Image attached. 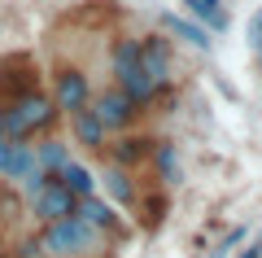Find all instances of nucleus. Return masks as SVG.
Returning a JSON list of instances; mask_svg holds the SVG:
<instances>
[{"label":"nucleus","mask_w":262,"mask_h":258,"mask_svg":"<svg viewBox=\"0 0 262 258\" xmlns=\"http://www.w3.org/2000/svg\"><path fill=\"white\" fill-rule=\"evenodd\" d=\"M57 105L53 96H44L39 88H27L22 96H13V101H5V136L13 140H31L35 131H48L57 123Z\"/></svg>","instance_id":"obj_1"},{"label":"nucleus","mask_w":262,"mask_h":258,"mask_svg":"<svg viewBox=\"0 0 262 258\" xmlns=\"http://www.w3.org/2000/svg\"><path fill=\"white\" fill-rule=\"evenodd\" d=\"M101 232L92 228L88 219L79 214H66V219L44 223V236H39V254H53V258H83L96 249Z\"/></svg>","instance_id":"obj_2"},{"label":"nucleus","mask_w":262,"mask_h":258,"mask_svg":"<svg viewBox=\"0 0 262 258\" xmlns=\"http://www.w3.org/2000/svg\"><path fill=\"white\" fill-rule=\"evenodd\" d=\"M88 110L96 114V123H101L105 131H122V127H131V123H136L140 105L131 101L122 88H110V92H101V96H88Z\"/></svg>","instance_id":"obj_3"},{"label":"nucleus","mask_w":262,"mask_h":258,"mask_svg":"<svg viewBox=\"0 0 262 258\" xmlns=\"http://www.w3.org/2000/svg\"><path fill=\"white\" fill-rule=\"evenodd\" d=\"M88 96H92V88H88V74L79 70V66H57L53 74V105L66 114H75L88 105Z\"/></svg>","instance_id":"obj_4"},{"label":"nucleus","mask_w":262,"mask_h":258,"mask_svg":"<svg viewBox=\"0 0 262 258\" xmlns=\"http://www.w3.org/2000/svg\"><path fill=\"white\" fill-rule=\"evenodd\" d=\"M31 202H35V219H39V223H53V219H66V214H75V202H79V197L70 193V188H61L57 180H48V184L39 188Z\"/></svg>","instance_id":"obj_5"},{"label":"nucleus","mask_w":262,"mask_h":258,"mask_svg":"<svg viewBox=\"0 0 262 258\" xmlns=\"http://www.w3.org/2000/svg\"><path fill=\"white\" fill-rule=\"evenodd\" d=\"M140 66L170 92V66H175V57H170V39L166 35H144L140 39Z\"/></svg>","instance_id":"obj_6"},{"label":"nucleus","mask_w":262,"mask_h":258,"mask_svg":"<svg viewBox=\"0 0 262 258\" xmlns=\"http://www.w3.org/2000/svg\"><path fill=\"white\" fill-rule=\"evenodd\" d=\"M153 145H158V140H149V136H122V140H105L101 153H110L114 166H127V171H136V166L149 162Z\"/></svg>","instance_id":"obj_7"},{"label":"nucleus","mask_w":262,"mask_h":258,"mask_svg":"<svg viewBox=\"0 0 262 258\" xmlns=\"http://www.w3.org/2000/svg\"><path fill=\"white\" fill-rule=\"evenodd\" d=\"M31 166H35V153H31L27 140L0 136V175H5V180H22Z\"/></svg>","instance_id":"obj_8"},{"label":"nucleus","mask_w":262,"mask_h":258,"mask_svg":"<svg viewBox=\"0 0 262 258\" xmlns=\"http://www.w3.org/2000/svg\"><path fill=\"white\" fill-rule=\"evenodd\" d=\"M75 214H79V219H88L96 232H114V228H118V210H114L105 197H96V193L79 197V202H75Z\"/></svg>","instance_id":"obj_9"},{"label":"nucleus","mask_w":262,"mask_h":258,"mask_svg":"<svg viewBox=\"0 0 262 258\" xmlns=\"http://www.w3.org/2000/svg\"><path fill=\"white\" fill-rule=\"evenodd\" d=\"M53 180H57L61 188H70L75 197H88V193H96V175L88 171L83 162H70V157H66V162L53 171Z\"/></svg>","instance_id":"obj_10"},{"label":"nucleus","mask_w":262,"mask_h":258,"mask_svg":"<svg viewBox=\"0 0 262 258\" xmlns=\"http://www.w3.org/2000/svg\"><path fill=\"white\" fill-rule=\"evenodd\" d=\"M70 123H75V136H79V145H88L92 153H101V149H105L110 131H105L101 123H96V114L88 110V105H83V110H75V114H70Z\"/></svg>","instance_id":"obj_11"},{"label":"nucleus","mask_w":262,"mask_h":258,"mask_svg":"<svg viewBox=\"0 0 262 258\" xmlns=\"http://www.w3.org/2000/svg\"><path fill=\"white\" fill-rule=\"evenodd\" d=\"M110 66H114V74H118V83H122L131 70H136V66H140V39L122 35L118 44H114V57H110Z\"/></svg>","instance_id":"obj_12"},{"label":"nucleus","mask_w":262,"mask_h":258,"mask_svg":"<svg viewBox=\"0 0 262 258\" xmlns=\"http://www.w3.org/2000/svg\"><path fill=\"white\" fill-rule=\"evenodd\" d=\"M31 153H35V166L57 171V166L70 157V145H66V140H57V136H48V140H39V145H31Z\"/></svg>","instance_id":"obj_13"},{"label":"nucleus","mask_w":262,"mask_h":258,"mask_svg":"<svg viewBox=\"0 0 262 258\" xmlns=\"http://www.w3.org/2000/svg\"><path fill=\"white\" fill-rule=\"evenodd\" d=\"M105 193H110L114 202H122V206L136 202V184H131L127 166H110V171H105Z\"/></svg>","instance_id":"obj_14"},{"label":"nucleus","mask_w":262,"mask_h":258,"mask_svg":"<svg viewBox=\"0 0 262 258\" xmlns=\"http://www.w3.org/2000/svg\"><path fill=\"white\" fill-rule=\"evenodd\" d=\"M184 5H188V13H192L196 22H210L214 31H227V13H223L219 0H184Z\"/></svg>","instance_id":"obj_15"},{"label":"nucleus","mask_w":262,"mask_h":258,"mask_svg":"<svg viewBox=\"0 0 262 258\" xmlns=\"http://www.w3.org/2000/svg\"><path fill=\"white\" fill-rule=\"evenodd\" d=\"M162 22H166V31H170V35L188 39V44H192V48H210V35H206V31H201V27H196V22H184V18H175V13H166V18H162Z\"/></svg>","instance_id":"obj_16"},{"label":"nucleus","mask_w":262,"mask_h":258,"mask_svg":"<svg viewBox=\"0 0 262 258\" xmlns=\"http://www.w3.org/2000/svg\"><path fill=\"white\" fill-rule=\"evenodd\" d=\"M136 210L144 214V228H158L162 214H166V193H136Z\"/></svg>","instance_id":"obj_17"},{"label":"nucleus","mask_w":262,"mask_h":258,"mask_svg":"<svg viewBox=\"0 0 262 258\" xmlns=\"http://www.w3.org/2000/svg\"><path fill=\"white\" fill-rule=\"evenodd\" d=\"M149 157H153V166H158V180L170 184V180H175V145H162V140H158Z\"/></svg>","instance_id":"obj_18"},{"label":"nucleus","mask_w":262,"mask_h":258,"mask_svg":"<svg viewBox=\"0 0 262 258\" xmlns=\"http://www.w3.org/2000/svg\"><path fill=\"white\" fill-rule=\"evenodd\" d=\"M22 214V206H18V197L9 193V188H0V223H13Z\"/></svg>","instance_id":"obj_19"},{"label":"nucleus","mask_w":262,"mask_h":258,"mask_svg":"<svg viewBox=\"0 0 262 258\" xmlns=\"http://www.w3.org/2000/svg\"><path fill=\"white\" fill-rule=\"evenodd\" d=\"M249 44H253V48H262V9L249 18Z\"/></svg>","instance_id":"obj_20"},{"label":"nucleus","mask_w":262,"mask_h":258,"mask_svg":"<svg viewBox=\"0 0 262 258\" xmlns=\"http://www.w3.org/2000/svg\"><path fill=\"white\" fill-rule=\"evenodd\" d=\"M0 136H5V105H0Z\"/></svg>","instance_id":"obj_21"},{"label":"nucleus","mask_w":262,"mask_h":258,"mask_svg":"<svg viewBox=\"0 0 262 258\" xmlns=\"http://www.w3.org/2000/svg\"><path fill=\"white\" fill-rule=\"evenodd\" d=\"M0 249H5V241H0Z\"/></svg>","instance_id":"obj_22"}]
</instances>
